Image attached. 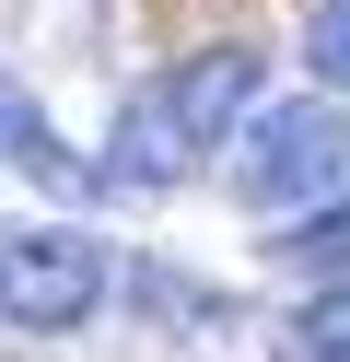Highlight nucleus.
I'll use <instances>...</instances> for the list:
<instances>
[{
    "mask_svg": "<svg viewBox=\"0 0 350 362\" xmlns=\"http://www.w3.org/2000/svg\"><path fill=\"white\" fill-rule=\"evenodd\" d=\"M233 199L245 211H327V199H350V117L339 94H280L245 117V141H233Z\"/></svg>",
    "mask_w": 350,
    "mask_h": 362,
    "instance_id": "nucleus-1",
    "label": "nucleus"
},
{
    "mask_svg": "<svg viewBox=\"0 0 350 362\" xmlns=\"http://www.w3.org/2000/svg\"><path fill=\"white\" fill-rule=\"evenodd\" d=\"M105 245L70 234V222H23V234H0V327H35V339H70L93 327V304H105Z\"/></svg>",
    "mask_w": 350,
    "mask_h": 362,
    "instance_id": "nucleus-2",
    "label": "nucleus"
},
{
    "mask_svg": "<svg viewBox=\"0 0 350 362\" xmlns=\"http://www.w3.org/2000/svg\"><path fill=\"white\" fill-rule=\"evenodd\" d=\"M257 82H269V59H257V47H199V59H175V71L152 82L163 129L187 141V164H199L210 141H245V117H257Z\"/></svg>",
    "mask_w": 350,
    "mask_h": 362,
    "instance_id": "nucleus-3",
    "label": "nucleus"
},
{
    "mask_svg": "<svg viewBox=\"0 0 350 362\" xmlns=\"http://www.w3.org/2000/svg\"><path fill=\"white\" fill-rule=\"evenodd\" d=\"M0 164H23L35 187H59V199H82V187H93L82 152H59V129H47V105L23 94V82H0Z\"/></svg>",
    "mask_w": 350,
    "mask_h": 362,
    "instance_id": "nucleus-4",
    "label": "nucleus"
},
{
    "mask_svg": "<svg viewBox=\"0 0 350 362\" xmlns=\"http://www.w3.org/2000/svg\"><path fill=\"white\" fill-rule=\"evenodd\" d=\"M175 175H187V141L163 129V105H152V94H129L117 152H105V187H140V199H152V187H175Z\"/></svg>",
    "mask_w": 350,
    "mask_h": 362,
    "instance_id": "nucleus-5",
    "label": "nucleus"
},
{
    "mask_svg": "<svg viewBox=\"0 0 350 362\" xmlns=\"http://www.w3.org/2000/svg\"><path fill=\"white\" fill-rule=\"evenodd\" d=\"M292 362H350V281H327V292H303L292 304Z\"/></svg>",
    "mask_w": 350,
    "mask_h": 362,
    "instance_id": "nucleus-6",
    "label": "nucleus"
},
{
    "mask_svg": "<svg viewBox=\"0 0 350 362\" xmlns=\"http://www.w3.org/2000/svg\"><path fill=\"white\" fill-rule=\"evenodd\" d=\"M292 269H350V199H327V211H303L292 234H269Z\"/></svg>",
    "mask_w": 350,
    "mask_h": 362,
    "instance_id": "nucleus-7",
    "label": "nucleus"
},
{
    "mask_svg": "<svg viewBox=\"0 0 350 362\" xmlns=\"http://www.w3.org/2000/svg\"><path fill=\"white\" fill-rule=\"evenodd\" d=\"M303 59H315V82L350 105V0H315V24H303Z\"/></svg>",
    "mask_w": 350,
    "mask_h": 362,
    "instance_id": "nucleus-8",
    "label": "nucleus"
}]
</instances>
